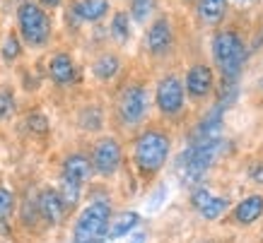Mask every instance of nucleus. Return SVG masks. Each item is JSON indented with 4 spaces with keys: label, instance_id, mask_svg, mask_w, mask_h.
<instances>
[{
    "label": "nucleus",
    "instance_id": "26",
    "mask_svg": "<svg viewBox=\"0 0 263 243\" xmlns=\"http://www.w3.org/2000/svg\"><path fill=\"white\" fill-rule=\"evenodd\" d=\"M12 111H15L12 96H10L8 92H3V94H0V118H10L12 116Z\"/></svg>",
    "mask_w": 263,
    "mask_h": 243
},
{
    "label": "nucleus",
    "instance_id": "19",
    "mask_svg": "<svg viewBox=\"0 0 263 243\" xmlns=\"http://www.w3.org/2000/svg\"><path fill=\"white\" fill-rule=\"evenodd\" d=\"M138 221H140V217H138L136 212H123L119 219H116V224L111 227V238H119V236H126L130 229L136 227Z\"/></svg>",
    "mask_w": 263,
    "mask_h": 243
},
{
    "label": "nucleus",
    "instance_id": "5",
    "mask_svg": "<svg viewBox=\"0 0 263 243\" xmlns=\"http://www.w3.org/2000/svg\"><path fill=\"white\" fill-rule=\"evenodd\" d=\"M17 22H20L22 36L29 44H34V46L46 44L48 34H51V24H48V17L44 15L41 8H36L34 3H24L20 12H17Z\"/></svg>",
    "mask_w": 263,
    "mask_h": 243
},
{
    "label": "nucleus",
    "instance_id": "6",
    "mask_svg": "<svg viewBox=\"0 0 263 243\" xmlns=\"http://www.w3.org/2000/svg\"><path fill=\"white\" fill-rule=\"evenodd\" d=\"M145 89L143 87H128L123 89V94H121V102H119V113H121V120L128 123V126H136L138 120L145 116Z\"/></svg>",
    "mask_w": 263,
    "mask_h": 243
},
{
    "label": "nucleus",
    "instance_id": "2",
    "mask_svg": "<svg viewBox=\"0 0 263 243\" xmlns=\"http://www.w3.org/2000/svg\"><path fill=\"white\" fill-rule=\"evenodd\" d=\"M244 44L234 32H220L213 39V58L227 82H234L244 65Z\"/></svg>",
    "mask_w": 263,
    "mask_h": 243
},
{
    "label": "nucleus",
    "instance_id": "21",
    "mask_svg": "<svg viewBox=\"0 0 263 243\" xmlns=\"http://www.w3.org/2000/svg\"><path fill=\"white\" fill-rule=\"evenodd\" d=\"M111 34L116 41H126L128 39V17L123 12L114 17V24H111Z\"/></svg>",
    "mask_w": 263,
    "mask_h": 243
},
{
    "label": "nucleus",
    "instance_id": "15",
    "mask_svg": "<svg viewBox=\"0 0 263 243\" xmlns=\"http://www.w3.org/2000/svg\"><path fill=\"white\" fill-rule=\"evenodd\" d=\"M261 212H263V197L261 195H251V197H247V200H241V202L237 205L234 217H237V221H241V224H251V221H256L258 217H261Z\"/></svg>",
    "mask_w": 263,
    "mask_h": 243
},
{
    "label": "nucleus",
    "instance_id": "7",
    "mask_svg": "<svg viewBox=\"0 0 263 243\" xmlns=\"http://www.w3.org/2000/svg\"><path fill=\"white\" fill-rule=\"evenodd\" d=\"M157 104H160V109L167 113V116H174L179 113L183 106V87L181 82L174 77V75H169L160 82L157 87Z\"/></svg>",
    "mask_w": 263,
    "mask_h": 243
},
{
    "label": "nucleus",
    "instance_id": "8",
    "mask_svg": "<svg viewBox=\"0 0 263 243\" xmlns=\"http://www.w3.org/2000/svg\"><path fill=\"white\" fill-rule=\"evenodd\" d=\"M121 164V147L114 140H102L95 147V169L104 176H111Z\"/></svg>",
    "mask_w": 263,
    "mask_h": 243
},
{
    "label": "nucleus",
    "instance_id": "17",
    "mask_svg": "<svg viewBox=\"0 0 263 243\" xmlns=\"http://www.w3.org/2000/svg\"><path fill=\"white\" fill-rule=\"evenodd\" d=\"M224 10H227V0H200L198 3V15L208 24L220 22L224 17Z\"/></svg>",
    "mask_w": 263,
    "mask_h": 243
},
{
    "label": "nucleus",
    "instance_id": "25",
    "mask_svg": "<svg viewBox=\"0 0 263 243\" xmlns=\"http://www.w3.org/2000/svg\"><path fill=\"white\" fill-rule=\"evenodd\" d=\"M27 123H29V128H32L36 135H41V133H46V130H48V120L41 116V113H32Z\"/></svg>",
    "mask_w": 263,
    "mask_h": 243
},
{
    "label": "nucleus",
    "instance_id": "27",
    "mask_svg": "<svg viewBox=\"0 0 263 243\" xmlns=\"http://www.w3.org/2000/svg\"><path fill=\"white\" fill-rule=\"evenodd\" d=\"M251 176H254V180H256V183H263V166H256V169H254V173H251Z\"/></svg>",
    "mask_w": 263,
    "mask_h": 243
},
{
    "label": "nucleus",
    "instance_id": "28",
    "mask_svg": "<svg viewBox=\"0 0 263 243\" xmlns=\"http://www.w3.org/2000/svg\"><path fill=\"white\" fill-rule=\"evenodd\" d=\"M130 243H145V234H136L130 238Z\"/></svg>",
    "mask_w": 263,
    "mask_h": 243
},
{
    "label": "nucleus",
    "instance_id": "13",
    "mask_svg": "<svg viewBox=\"0 0 263 243\" xmlns=\"http://www.w3.org/2000/svg\"><path fill=\"white\" fill-rule=\"evenodd\" d=\"M48 72H51V77L56 79L58 85H70V82H75V77H78L70 55H65V53L53 55V60L48 65Z\"/></svg>",
    "mask_w": 263,
    "mask_h": 243
},
{
    "label": "nucleus",
    "instance_id": "1",
    "mask_svg": "<svg viewBox=\"0 0 263 243\" xmlns=\"http://www.w3.org/2000/svg\"><path fill=\"white\" fill-rule=\"evenodd\" d=\"M222 149V140L220 135L217 137H208V135L193 133L191 147L183 152V157L179 159V166H181V176L186 183H196V180L208 171V166L213 164Z\"/></svg>",
    "mask_w": 263,
    "mask_h": 243
},
{
    "label": "nucleus",
    "instance_id": "11",
    "mask_svg": "<svg viewBox=\"0 0 263 243\" xmlns=\"http://www.w3.org/2000/svg\"><path fill=\"white\" fill-rule=\"evenodd\" d=\"M63 210H65V205L56 190H44L39 195V214L48 224H58V221L63 219Z\"/></svg>",
    "mask_w": 263,
    "mask_h": 243
},
{
    "label": "nucleus",
    "instance_id": "12",
    "mask_svg": "<svg viewBox=\"0 0 263 243\" xmlns=\"http://www.w3.org/2000/svg\"><path fill=\"white\" fill-rule=\"evenodd\" d=\"M172 46V29L167 19H157L147 32V48L152 53H164Z\"/></svg>",
    "mask_w": 263,
    "mask_h": 243
},
{
    "label": "nucleus",
    "instance_id": "16",
    "mask_svg": "<svg viewBox=\"0 0 263 243\" xmlns=\"http://www.w3.org/2000/svg\"><path fill=\"white\" fill-rule=\"evenodd\" d=\"M106 10H109L106 0H82L75 5V15L80 19H87V22H97L99 17L106 15Z\"/></svg>",
    "mask_w": 263,
    "mask_h": 243
},
{
    "label": "nucleus",
    "instance_id": "18",
    "mask_svg": "<svg viewBox=\"0 0 263 243\" xmlns=\"http://www.w3.org/2000/svg\"><path fill=\"white\" fill-rule=\"evenodd\" d=\"M116 70H119V58L111 53L102 55V58L95 63V75L99 79H111L114 75H116Z\"/></svg>",
    "mask_w": 263,
    "mask_h": 243
},
{
    "label": "nucleus",
    "instance_id": "23",
    "mask_svg": "<svg viewBox=\"0 0 263 243\" xmlns=\"http://www.w3.org/2000/svg\"><path fill=\"white\" fill-rule=\"evenodd\" d=\"M17 55H20V41H17V36L10 34L5 39V44H3V58L5 60H15Z\"/></svg>",
    "mask_w": 263,
    "mask_h": 243
},
{
    "label": "nucleus",
    "instance_id": "9",
    "mask_svg": "<svg viewBox=\"0 0 263 243\" xmlns=\"http://www.w3.org/2000/svg\"><path fill=\"white\" fill-rule=\"evenodd\" d=\"M191 202L205 219H217V217L230 207V200H227V197H213L208 190H196L191 195Z\"/></svg>",
    "mask_w": 263,
    "mask_h": 243
},
{
    "label": "nucleus",
    "instance_id": "3",
    "mask_svg": "<svg viewBox=\"0 0 263 243\" xmlns=\"http://www.w3.org/2000/svg\"><path fill=\"white\" fill-rule=\"evenodd\" d=\"M169 154V140L164 137V133L157 130H147L138 137L136 142V164L143 173H155L160 171L162 164L167 161Z\"/></svg>",
    "mask_w": 263,
    "mask_h": 243
},
{
    "label": "nucleus",
    "instance_id": "4",
    "mask_svg": "<svg viewBox=\"0 0 263 243\" xmlns=\"http://www.w3.org/2000/svg\"><path fill=\"white\" fill-rule=\"evenodd\" d=\"M111 210L106 202H92L75 224V243H102Z\"/></svg>",
    "mask_w": 263,
    "mask_h": 243
},
{
    "label": "nucleus",
    "instance_id": "10",
    "mask_svg": "<svg viewBox=\"0 0 263 243\" xmlns=\"http://www.w3.org/2000/svg\"><path fill=\"white\" fill-rule=\"evenodd\" d=\"M213 87V70L208 65H193L189 75H186V89L193 99H200L205 96Z\"/></svg>",
    "mask_w": 263,
    "mask_h": 243
},
{
    "label": "nucleus",
    "instance_id": "24",
    "mask_svg": "<svg viewBox=\"0 0 263 243\" xmlns=\"http://www.w3.org/2000/svg\"><path fill=\"white\" fill-rule=\"evenodd\" d=\"M150 12H152V0H133V17L138 22L147 19Z\"/></svg>",
    "mask_w": 263,
    "mask_h": 243
},
{
    "label": "nucleus",
    "instance_id": "14",
    "mask_svg": "<svg viewBox=\"0 0 263 243\" xmlns=\"http://www.w3.org/2000/svg\"><path fill=\"white\" fill-rule=\"evenodd\" d=\"M65 176L63 178L72 180V183H85L89 178V173H92V164H89L87 159L82 157V154H72V157L65 159V166H63Z\"/></svg>",
    "mask_w": 263,
    "mask_h": 243
},
{
    "label": "nucleus",
    "instance_id": "22",
    "mask_svg": "<svg viewBox=\"0 0 263 243\" xmlns=\"http://www.w3.org/2000/svg\"><path fill=\"white\" fill-rule=\"evenodd\" d=\"M15 207V197L8 188H0V219H8Z\"/></svg>",
    "mask_w": 263,
    "mask_h": 243
},
{
    "label": "nucleus",
    "instance_id": "20",
    "mask_svg": "<svg viewBox=\"0 0 263 243\" xmlns=\"http://www.w3.org/2000/svg\"><path fill=\"white\" fill-rule=\"evenodd\" d=\"M61 200H63L65 207H75L78 200H80V186L63 178V183H61Z\"/></svg>",
    "mask_w": 263,
    "mask_h": 243
},
{
    "label": "nucleus",
    "instance_id": "29",
    "mask_svg": "<svg viewBox=\"0 0 263 243\" xmlns=\"http://www.w3.org/2000/svg\"><path fill=\"white\" fill-rule=\"evenodd\" d=\"M41 3H46V5H58L61 0H41Z\"/></svg>",
    "mask_w": 263,
    "mask_h": 243
}]
</instances>
